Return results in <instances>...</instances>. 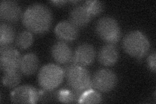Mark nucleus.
Listing matches in <instances>:
<instances>
[{
	"instance_id": "nucleus-1",
	"label": "nucleus",
	"mask_w": 156,
	"mask_h": 104,
	"mask_svg": "<svg viewBox=\"0 0 156 104\" xmlns=\"http://www.w3.org/2000/svg\"><path fill=\"white\" fill-rule=\"evenodd\" d=\"M23 25L29 31L37 34H42L51 28L52 13L44 4L37 3L29 6L22 17Z\"/></svg>"
},
{
	"instance_id": "nucleus-2",
	"label": "nucleus",
	"mask_w": 156,
	"mask_h": 104,
	"mask_svg": "<svg viewBox=\"0 0 156 104\" xmlns=\"http://www.w3.org/2000/svg\"><path fill=\"white\" fill-rule=\"evenodd\" d=\"M62 67L68 86L73 91L84 92L94 88L90 73L87 68L76 64L72 61L64 64Z\"/></svg>"
},
{
	"instance_id": "nucleus-3",
	"label": "nucleus",
	"mask_w": 156,
	"mask_h": 104,
	"mask_svg": "<svg viewBox=\"0 0 156 104\" xmlns=\"http://www.w3.org/2000/svg\"><path fill=\"white\" fill-rule=\"evenodd\" d=\"M124 50L131 57L142 59L150 50L147 37L139 31H132L126 34L122 41Z\"/></svg>"
},
{
	"instance_id": "nucleus-4",
	"label": "nucleus",
	"mask_w": 156,
	"mask_h": 104,
	"mask_svg": "<svg viewBox=\"0 0 156 104\" xmlns=\"http://www.w3.org/2000/svg\"><path fill=\"white\" fill-rule=\"evenodd\" d=\"M65 77L62 68L50 63L41 68L38 75V81L43 90L53 91L61 85Z\"/></svg>"
},
{
	"instance_id": "nucleus-5",
	"label": "nucleus",
	"mask_w": 156,
	"mask_h": 104,
	"mask_svg": "<svg viewBox=\"0 0 156 104\" xmlns=\"http://www.w3.org/2000/svg\"><path fill=\"white\" fill-rule=\"evenodd\" d=\"M96 32L98 37L107 44H115L121 37V30L115 19L105 16L98 20Z\"/></svg>"
},
{
	"instance_id": "nucleus-6",
	"label": "nucleus",
	"mask_w": 156,
	"mask_h": 104,
	"mask_svg": "<svg viewBox=\"0 0 156 104\" xmlns=\"http://www.w3.org/2000/svg\"><path fill=\"white\" fill-rule=\"evenodd\" d=\"M117 76L109 69L103 68L98 70L92 78L94 88L101 92H107L113 90L116 85Z\"/></svg>"
},
{
	"instance_id": "nucleus-7",
	"label": "nucleus",
	"mask_w": 156,
	"mask_h": 104,
	"mask_svg": "<svg viewBox=\"0 0 156 104\" xmlns=\"http://www.w3.org/2000/svg\"><path fill=\"white\" fill-rule=\"evenodd\" d=\"M20 54L16 48L11 46L0 48V66L3 73L19 70Z\"/></svg>"
},
{
	"instance_id": "nucleus-8",
	"label": "nucleus",
	"mask_w": 156,
	"mask_h": 104,
	"mask_svg": "<svg viewBox=\"0 0 156 104\" xmlns=\"http://www.w3.org/2000/svg\"><path fill=\"white\" fill-rule=\"evenodd\" d=\"M39 99V91L28 85L16 87L11 94V100L15 103H35Z\"/></svg>"
},
{
	"instance_id": "nucleus-9",
	"label": "nucleus",
	"mask_w": 156,
	"mask_h": 104,
	"mask_svg": "<svg viewBox=\"0 0 156 104\" xmlns=\"http://www.w3.org/2000/svg\"><path fill=\"white\" fill-rule=\"evenodd\" d=\"M96 54L95 49L92 45L82 44L76 48L72 59L78 65L85 67L94 63Z\"/></svg>"
},
{
	"instance_id": "nucleus-10",
	"label": "nucleus",
	"mask_w": 156,
	"mask_h": 104,
	"mask_svg": "<svg viewBox=\"0 0 156 104\" xmlns=\"http://www.w3.org/2000/svg\"><path fill=\"white\" fill-rule=\"evenodd\" d=\"M22 15L21 7L17 2L4 0L0 3V18L2 20L14 23L18 22Z\"/></svg>"
},
{
	"instance_id": "nucleus-11",
	"label": "nucleus",
	"mask_w": 156,
	"mask_h": 104,
	"mask_svg": "<svg viewBox=\"0 0 156 104\" xmlns=\"http://www.w3.org/2000/svg\"><path fill=\"white\" fill-rule=\"evenodd\" d=\"M55 33L61 41L72 42L78 37L79 29L70 21H62L56 26Z\"/></svg>"
},
{
	"instance_id": "nucleus-12",
	"label": "nucleus",
	"mask_w": 156,
	"mask_h": 104,
	"mask_svg": "<svg viewBox=\"0 0 156 104\" xmlns=\"http://www.w3.org/2000/svg\"><path fill=\"white\" fill-rule=\"evenodd\" d=\"M51 56L58 64H66L72 61L73 53L67 43L58 41L53 44L51 48Z\"/></svg>"
},
{
	"instance_id": "nucleus-13",
	"label": "nucleus",
	"mask_w": 156,
	"mask_h": 104,
	"mask_svg": "<svg viewBox=\"0 0 156 104\" xmlns=\"http://www.w3.org/2000/svg\"><path fill=\"white\" fill-rule=\"evenodd\" d=\"M119 51L114 44H107L102 47L98 53V61L102 65L111 66L119 60Z\"/></svg>"
},
{
	"instance_id": "nucleus-14",
	"label": "nucleus",
	"mask_w": 156,
	"mask_h": 104,
	"mask_svg": "<svg viewBox=\"0 0 156 104\" xmlns=\"http://www.w3.org/2000/svg\"><path fill=\"white\" fill-rule=\"evenodd\" d=\"M91 18L90 13L84 5L75 7L70 13V22L78 29L85 27Z\"/></svg>"
},
{
	"instance_id": "nucleus-15",
	"label": "nucleus",
	"mask_w": 156,
	"mask_h": 104,
	"mask_svg": "<svg viewBox=\"0 0 156 104\" xmlns=\"http://www.w3.org/2000/svg\"><path fill=\"white\" fill-rule=\"evenodd\" d=\"M39 66V60L35 53H29L21 57L19 70L25 76L35 74Z\"/></svg>"
},
{
	"instance_id": "nucleus-16",
	"label": "nucleus",
	"mask_w": 156,
	"mask_h": 104,
	"mask_svg": "<svg viewBox=\"0 0 156 104\" xmlns=\"http://www.w3.org/2000/svg\"><path fill=\"white\" fill-rule=\"evenodd\" d=\"M15 39L14 28L7 23H0V46L5 47L11 46Z\"/></svg>"
},
{
	"instance_id": "nucleus-17",
	"label": "nucleus",
	"mask_w": 156,
	"mask_h": 104,
	"mask_svg": "<svg viewBox=\"0 0 156 104\" xmlns=\"http://www.w3.org/2000/svg\"><path fill=\"white\" fill-rule=\"evenodd\" d=\"M22 80V73L20 70L3 73L2 76L3 85L8 88H14L19 85Z\"/></svg>"
},
{
	"instance_id": "nucleus-18",
	"label": "nucleus",
	"mask_w": 156,
	"mask_h": 104,
	"mask_svg": "<svg viewBox=\"0 0 156 104\" xmlns=\"http://www.w3.org/2000/svg\"><path fill=\"white\" fill-rule=\"evenodd\" d=\"M33 41V33L29 31H23L18 34L16 39V43L19 48L26 49L32 45Z\"/></svg>"
},
{
	"instance_id": "nucleus-19",
	"label": "nucleus",
	"mask_w": 156,
	"mask_h": 104,
	"mask_svg": "<svg viewBox=\"0 0 156 104\" xmlns=\"http://www.w3.org/2000/svg\"><path fill=\"white\" fill-rule=\"evenodd\" d=\"M102 101L100 94L94 88L85 91L82 94L79 103H99Z\"/></svg>"
},
{
	"instance_id": "nucleus-20",
	"label": "nucleus",
	"mask_w": 156,
	"mask_h": 104,
	"mask_svg": "<svg viewBox=\"0 0 156 104\" xmlns=\"http://www.w3.org/2000/svg\"><path fill=\"white\" fill-rule=\"evenodd\" d=\"M56 99L62 103H76L74 92L68 89L62 88L56 92Z\"/></svg>"
},
{
	"instance_id": "nucleus-21",
	"label": "nucleus",
	"mask_w": 156,
	"mask_h": 104,
	"mask_svg": "<svg viewBox=\"0 0 156 104\" xmlns=\"http://www.w3.org/2000/svg\"><path fill=\"white\" fill-rule=\"evenodd\" d=\"M83 5L88 9L92 16H96L100 14L104 9V4L100 1H87Z\"/></svg>"
},
{
	"instance_id": "nucleus-22",
	"label": "nucleus",
	"mask_w": 156,
	"mask_h": 104,
	"mask_svg": "<svg viewBox=\"0 0 156 104\" xmlns=\"http://www.w3.org/2000/svg\"><path fill=\"white\" fill-rule=\"evenodd\" d=\"M155 52H153L150 55L148 56L147 59V64L150 70L153 72L154 73H155L156 71V63H155Z\"/></svg>"
},
{
	"instance_id": "nucleus-23",
	"label": "nucleus",
	"mask_w": 156,
	"mask_h": 104,
	"mask_svg": "<svg viewBox=\"0 0 156 104\" xmlns=\"http://www.w3.org/2000/svg\"><path fill=\"white\" fill-rule=\"evenodd\" d=\"M66 2H67L66 1H64V0H62V1H51V2H50L51 3L53 4L55 6H58V7L63 6L65 3H66Z\"/></svg>"
}]
</instances>
